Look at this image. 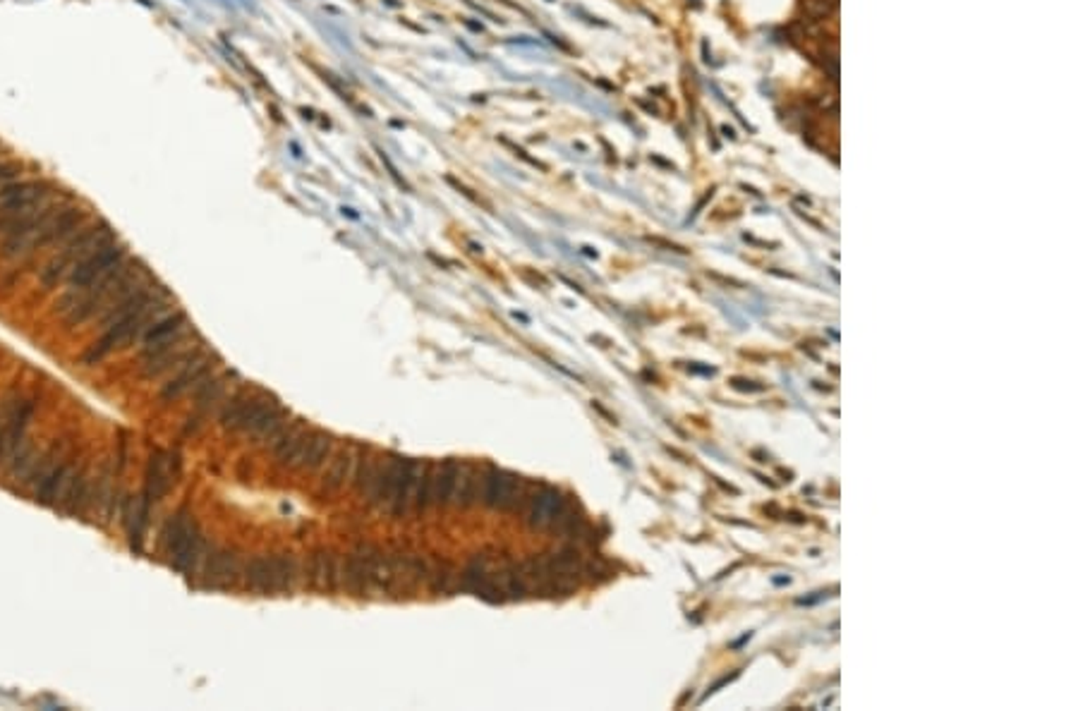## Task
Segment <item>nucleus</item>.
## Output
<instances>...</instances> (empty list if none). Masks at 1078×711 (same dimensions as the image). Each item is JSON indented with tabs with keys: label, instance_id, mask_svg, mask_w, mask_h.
Masks as SVG:
<instances>
[{
	"label": "nucleus",
	"instance_id": "obj_2",
	"mask_svg": "<svg viewBox=\"0 0 1078 711\" xmlns=\"http://www.w3.org/2000/svg\"><path fill=\"white\" fill-rule=\"evenodd\" d=\"M168 302H171L168 290L153 287L149 283L137 294H132L130 300H125L116 309H110L109 314L101 316V338L89 345V350L82 355V362L89 366L96 364L103 357H109L110 352H116L118 347H123L137 336H142L159 316H163V312L168 309Z\"/></svg>",
	"mask_w": 1078,
	"mask_h": 711
},
{
	"label": "nucleus",
	"instance_id": "obj_1",
	"mask_svg": "<svg viewBox=\"0 0 1078 711\" xmlns=\"http://www.w3.org/2000/svg\"><path fill=\"white\" fill-rule=\"evenodd\" d=\"M149 283H152L149 268L137 259L127 257L125 261L113 266L96 283L84 287V290L70 294V297H60L58 304H56V312L63 314L66 326H70V329L84 326L99 314H109L110 309H116L118 304L130 300L132 294H137Z\"/></svg>",
	"mask_w": 1078,
	"mask_h": 711
},
{
	"label": "nucleus",
	"instance_id": "obj_17",
	"mask_svg": "<svg viewBox=\"0 0 1078 711\" xmlns=\"http://www.w3.org/2000/svg\"><path fill=\"white\" fill-rule=\"evenodd\" d=\"M427 467L429 465H425V462L410 460L406 477H403V481H400L399 494H396V498H393V503H391V508H389L393 515H403V513H408L410 508H415V503H417V494H420V488H422V481H425V474H427Z\"/></svg>",
	"mask_w": 1078,
	"mask_h": 711
},
{
	"label": "nucleus",
	"instance_id": "obj_23",
	"mask_svg": "<svg viewBox=\"0 0 1078 711\" xmlns=\"http://www.w3.org/2000/svg\"><path fill=\"white\" fill-rule=\"evenodd\" d=\"M353 470H355L353 452L350 451L338 452L336 460L331 462V467H329V474H326V488H329V491H338V488L343 487L347 479H350Z\"/></svg>",
	"mask_w": 1078,
	"mask_h": 711
},
{
	"label": "nucleus",
	"instance_id": "obj_27",
	"mask_svg": "<svg viewBox=\"0 0 1078 711\" xmlns=\"http://www.w3.org/2000/svg\"><path fill=\"white\" fill-rule=\"evenodd\" d=\"M456 587L458 573L449 563H442V566L436 567V573L432 575V589H434V592H442V594H449V592H453Z\"/></svg>",
	"mask_w": 1078,
	"mask_h": 711
},
{
	"label": "nucleus",
	"instance_id": "obj_22",
	"mask_svg": "<svg viewBox=\"0 0 1078 711\" xmlns=\"http://www.w3.org/2000/svg\"><path fill=\"white\" fill-rule=\"evenodd\" d=\"M331 448H333V441L329 434H310V438H307V443H304V451L302 455H300V462H297V467H307V470H317V467H321L326 462V458L331 455Z\"/></svg>",
	"mask_w": 1078,
	"mask_h": 711
},
{
	"label": "nucleus",
	"instance_id": "obj_21",
	"mask_svg": "<svg viewBox=\"0 0 1078 711\" xmlns=\"http://www.w3.org/2000/svg\"><path fill=\"white\" fill-rule=\"evenodd\" d=\"M479 498H482V477H479V474L475 472L472 467L460 465V474H458L453 503L460 505V508H470V505H475Z\"/></svg>",
	"mask_w": 1078,
	"mask_h": 711
},
{
	"label": "nucleus",
	"instance_id": "obj_6",
	"mask_svg": "<svg viewBox=\"0 0 1078 711\" xmlns=\"http://www.w3.org/2000/svg\"><path fill=\"white\" fill-rule=\"evenodd\" d=\"M127 257H130V251H127V247H125L120 240H113V242L99 247V250L92 251L87 259H82L80 264L67 273V290L63 293V297H70V294L80 293V290H84L87 285L96 283V280L101 278V276H106L113 266H118Z\"/></svg>",
	"mask_w": 1078,
	"mask_h": 711
},
{
	"label": "nucleus",
	"instance_id": "obj_12",
	"mask_svg": "<svg viewBox=\"0 0 1078 711\" xmlns=\"http://www.w3.org/2000/svg\"><path fill=\"white\" fill-rule=\"evenodd\" d=\"M565 505H568V503H565V498L561 496V491H557V488L551 487L539 488V491L530 498L528 524L530 527H535V530H551L554 522H557V517L565 510Z\"/></svg>",
	"mask_w": 1078,
	"mask_h": 711
},
{
	"label": "nucleus",
	"instance_id": "obj_25",
	"mask_svg": "<svg viewBox=\"0 0 1078 711\" xmlns=\"http://www.w3.org/2000/svg\"><path fill=\"white\" fill-rule=\"evenodd\" d=\"M379 467H381V462H379V458H374V455H367V458L360 460L353 470L355 488L363 491V494L364 491H370V487L374 484V479H377Z\"/></svg>",
	"mask_w": 1078,
	"mask_h": 711
},
{
	"label": "nucleus",
	"instance_id": "obj_24",
	"mask_svg": "<svg viewBox=\"0 0 1078 711\" xmlns=\"http://www.w3.org/2000/svg\"><path fill=\"white\" fill-rule=\"evenodd\" d=\"M297 563L293 556H274V592H283L295 584Z\"/></svg>",
	"mask_w": 1078,
	"mask_h": 711
},
{
	"label": "nucleus",
	"instance_id": "obj_11",
	"mask_svg": "<svg viewBox=\"0 0 1078 711\" xmlns=\"http://www.w3.org/2000/svg\"><path fill=\"white\" fill-rule=\"evenodd\" d=\"M408 465H410V460L391 458L386 465L379 467L377 479H374V484H372L370 491H367V498H370L372 505H377V508H384V505L386 508H391L393 498L399 494L400 481H403V477H406L408 472Z\"/></svg>",
	"mask_w": 1078,
	"mask_h": 711
},
{
	"label": "nucleus",
	"instance_id": "obj_4",
	"mask_svg": "<svg viewBox=\"0 0 1078 711\" xmlns=\"http://www.w3.org/2000/svg\"><path fill=\"white\" fill-rule=\"evenodd\" d=\"M163 553L171 560L173 570L180 575H192L206 558V541L188 510H178L166 522L163 530Z\"/></svg>",
	"mask_w": 1078,
	"mask_h": 711
},
{
	"label": "nucleus",
	"instance_id": "obj_13",
	"mask_svg": "<svg viewBox=\"0 0 1078 711\" xmlns=\"http://www.w3.org/2000/svg\"><path fill=\"white\" fill-rule=\"evenodd\" d=\"M379 553L381 551L374 549L372 544H360L353 553H350V556H347L343 582H346L347 587L353 589V592H363V589L372 587V570H374V563H377Z\"/></svg>",
	"mask_w": 1078,
	"mask_h": 711
},
{
	"label": "nucleus",
	"instance_id": "obj_16",
	"mask_svg": "<svg viewBox=\"0 0 1078 711\" xmlns=\"http://www.w3.org/2000/svg\"><path fill=\"white\" fill-rule=\"evenodd\" d=\"M307 438H310V431H304L300 424H295V426H288V424H285V426H283V429L278 431L274 438H271L276 460H278L281 465L297 467V462H300V455H302V451H304V443H307Z\"/></svg>",
	"mask_w": 1078,
	"mask_h": 711
},
{
	"label": "nucleus",
	"instance_id": "obj_19",
	"mask_svg": "<svg viewBox=\"0 0 1078 711\" xmlns=\"http://www.w3.org/2000/svg\"><path fill=\"white\" fill-rule=\"evenodd\" d=\"M492 575V560L486 558V556H475V558L465 566L463 573L458 575V587L465 589V592H472V594H479Z\"/></svg>",
	"mask_w": 1078,
	"mask_h": 711
},
{
	"label": "nucleus",
	"instance_id": "obj_26",
	"mask_svg": "<svg viewBox=\"0 0 1078 711\" xmlns=\"http://www.w3.org/2000/svg\"><path fill=\"white\" fill-rule=\"evenodd\" d=\"M801 7H803V14L808 17V22L815 24V22L829 20L839 10V0H803Z\"/></svg>",
	"mask_w": 1078,
	"mask_h": 711
},
{
	"label": "nucleus",
	"instance_id": "obj_20",
	"mask_svg": "<svg viewBox=\"0 0 1078 711\" xmlns=\"http://www.w3.org/2000/svg\"><path fill=\"white\" fill-rule=\"evenodd\" d=\"M245 584L254 592H274V558L257 556L245 566Z\"/></svg>",
	"mask_w": 1078,
	"mask_h": 711
},
{
	"label": "nucleus",
	"instance_id": "obj_18",
	"mask_svg": "<svg viewBox=\"0 0 1078 711\" xmlns=\"http://www.w3.org/2000/svg\"><path fill=\"white\" fill-rule=\"evenodd\" d=\"M338 560L324 551H317L310 563V584L317 589H338L340 584Z\"/></svg>",
	"mask_w": 1078,
	"mask_h": 711
},
{
	"label": "nucleus",
	"instance_id": "obj_8",
	"mask_svg": "<svg viewBox=\"0 0 1078 711\" xmlns=\"http://www.w3.org/2000/svg\"><path fill=\"white\" fill-rule=\"evenodd\" d=\"M182 472V458L178 451H153L152 458H149V465H146V474H145V491H142V498H145L149 505H156V503L163 498V496L173 488V484L178 481V477H180Z\"/></svg>",
	"mask_w": 1078,
	"mask_h": 711
},
{
	"label": "nucleus",
	"instance_id": "obj_10",
	"mask_svg": "<svg viewBox=\"0 0 1078 711\" xmlns=\"http://www.w3.org/2000/svg\"><path fill=\"white\" fill-rule=\"evenodd\" d=\"M211 369H214L211 357L204 350H199L195 357L188 359L180 369H175V376L168 381L166 386L161 388L159 398L163 402L178 400V398H182V395L188 393V391H192L195 386H202L204 381L211 376Z\"/></svg>",
	"mask_w": 1078,
	"mask_h": 711
},
{
	"label": "nucleus",
	"instance_id": "obj_9",
	"mask_svg": "<svg viewBox=\"0 0 1078 711\" xmlns=\"http://www.w3.org/2000/svg\"><path fill=\"white\" fill-rule=\"evenodd\" d=\"M525 498V481L506 470L489 467L482 474V503L494 510H513Z\"/></svg>",
	"mask_w": 1078,
	"mask_h": 711
},
{
	"label": "nucleus",
	"instance_id": "obj_3",
	"mask_svg": "<svg viewBox=\"0 0 1078 711\" xmlns=\"http://www.w3.org/2000/svg\"><path fill=\"white\" fill-rule=\"evenodd\" d=\"M113 240H118V233L110 228V223L101 221V218H89L87 223H82L73 235L66 237L58 244V251L41 268L39 280H41L44 290L58 287V283L67 278V273L73 271L82 259H87L92 251H96L103 244L113 242Z\"/></svg>",
	"mask_w": 1078,
	"mask_h": 711
},
{
	"label": "nucleus",
	"instance_id": "obj_15",
	"mask_svg": "<svg viewBox=\"0 0 1078 711\" xmlns=\"http://www.w3.org/2000/svg\"><path fill=\"white\" fill-rule=\"evenodd\" d=\"M235 575H240V558L232 551L209 553L204 560V587L223 589L235 582Z\"/></svg>",
	"mask_w": 1078,
	"mask_h": 711
},
{
	"label": "nucleus",
	"instance_id": "obj_14",
	"mask_svg": "<svg viewBox=\"0 0 1078 711\" xmlns=\"http://www.w3.org/2000/svg\"><path fill=\"white\" fill-rule=\"evenodd\" d=\"M228 381H231V376L225 373V376H209V379L204 381L202 386H199V391H197V402H195V417H189L188 419V426H185V431H195L199 424H202V419H206V417L211 415V409L216 408L218 402L225 398V391H228Z\"/></svg>",
	"mask_w": 1078,
	"mask_h": 711
},
{
	"label": "nucleus",
	"instance_id": "obj_7",
	"mask_svg": "<svg viewBox=\"0 0 1078 711\" xmlns=\"http://www.w3.org/2000/svg\"><path fill=\"white\" fill-rule=\"evenodd\" d=\"M189 338V321L185 312L159 316L149 329L142 333V362L159 357L175 345L185 343Z\"/></svg>",
	"mask_w": 1078,
	"mask_h": 711
},
{
	"label": "nucleus",
	"instance_id": "obj_5",
	"mask_svg": "<svg viewBox=\"0 0 1078 711\" xmlns=\"http://www.w3.org/2000/svg\"><path fill=\"white\" fill-rule=\"evenodd\" d=\"M37 412L34 395H15L0 417V467L8 465L24 445L31 417Z\"/></svg>",
	"mask_w": 1078,
	"mask_h": 711
}]
</instances>
